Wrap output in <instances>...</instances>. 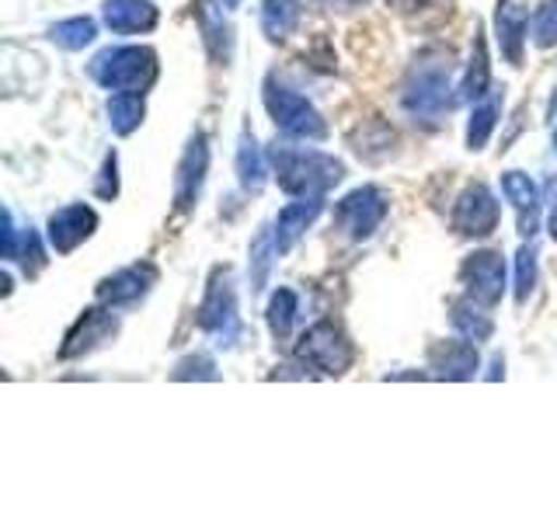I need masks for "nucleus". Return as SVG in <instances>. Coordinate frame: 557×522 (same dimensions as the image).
Instances as JSON below:
<instances>
[{"label": "nucleus", "mask_w": 557, "mask_h": 522, "mask_svg": "<svg viewBox=\"0 0 557 522\" xmlns=\"http://www.w3.org/2000/svg\"><path fill=\"white\" fill-rule=\"evenodd\" d=\"M449 52L443 49H429L414 60L411 74L405 80V95H400V104L414 122H425V126H435L453 104H457L460 95H453L449 87Z\"/></svg>", "instance_id": "obj_1"}, {"label": "nucleus", "mask_w": 557, "mask_h": 522, "mask_svg": "<svg viewBox=\"0 0 557 522\" xmlns=\"http://www.w3.org/2000/svg\"><path fill=\"white\" fill-rule=\"evenodd\" d=\"M269 164L278 178V188L289 191V196H324L338 182H342V161H335L331 153L310 150V147H272L269 150Z\"/></svg>", "instance_id": "obj_2"}, {"label": "nucleus", "mask_w": 557, "mask_h": 522, "mask_svg": "<svg viewBox=\"0 0 557 522\" xmlns=\"http://www.w3.org/2000/svg\"><path fill=\"white\" fill-rule=\"evenodd\" d=\"M95 84L104 91H139L157 80V52L147 46H109L87 63Z\"/></svg>", "instance_id": "obj_3"}, {"label": "nucleus", "mask_w": 557, "mask_h": 522, "mask_svg": "<svg viewBox=\"0 0 557 522\" xmlns=\"http://www.w3.org/2000/svg\"><path fill=\"white\" fill-rule=\"evenodd\" d=\"M199 327L213 338L216 348H234L240 338L237 293H234V278L226 269H216L213 278H209L206 300L199 307Z\"/></svg>", "instance_id": "obj_4"}, {"label": "nucleus", "mask_w": 557, "mask_h": 522, "mask_svg": "<svg viewBox=\"0 0 557 522\" xmlns=\"http://www.w3.org/2000/svg\"><path fill=\"white\" fill-rule=\"evenodd\" d=\"M265 109L275 122L278 133H286L293 139H324L327 136V122L321 119V112L313 109V104L304 98L289 91V87L275 84L272 77L265 80Z\"/></svg>", "instance_id": "obj_5"}, {"label": "nucleus", "mask_w": 557, "mask_h": 522, "mask_svg": "<svg viewBox=\"0 0 557 522\" xmlns=\"http://www.w3.org/2000/svg\"><path fill=\"white\" fill-rule=\"evenodd\" d=\"M296 359L313 365L324 376H342L348 365H352L356 352L352 341H348L342 331L331 321H318L313 327H307V335L296 341Z\"/></svg>", "instance_id": "obj_6"}, {"label": "nucleus", "mask_w": 557, "mask_h": 522, "mask_svg": "<svg viewBox=\"0 0 557 522\" xmlns=\"http://www.w3.org/2000/svg\"><path fill=\"white\" fill-rule=\"evenodd\" d=\"M387 220V196L373 185H362L338 202L335 223L338 231H345L352 240H366L380 231V223Z\"/></svg>", "instance_id": "obj_7"}, {"label": "nucleus", "mask_w": 557, "mask_h": 522, "mask_svg": "<svg viewBox=\"0 0 557 522\" xmlns=\"http://www.w3.org/2000/svg\"><path fill=\"white\" fill-rule=\"evenodd\" d=\"M498 226V202L484 185L463 188V196L457 199L453 209V231L463 237H487Z\"/></svg>", "instance_id": "obj_8"}, {"label": "nucleus", "mask_w": 557, "mask_h": 522, "mask_svg": "<svg viewBox=\"0 0 557 522\" xmlns=\"http://www.w3.org/2000/svg\"><path fill=\"white\" fill-rule=\"evenodd\" d=\"M460 278H463L467 293L474 296L478 303L495 307L502 300V293H505V261H502L498 251H478V254H470L463 261Z\"/></svg>", "instance_id": "obj_9"}, {"label": "nucleus", "mask_w": 557, "mask_h": 522, "mask_svg": "<svg viewBox=\"0 0 557 522\" xmlns=\"http://www.w3.org/2000/svg\"><path fill=\"white\" fill-rule=\"evenodd\" d=\"M206 167H209V147H206V136L196 133L182 153L178 174H174V206H178L182 213H188V209L196 206L202 182H206Z\"/></svg>", "instance_id": "obj_10"}, {"label": "nucleus", "mask_w": 557, "mask_h": 522, "mask_svg": "<svg viewBox=\"0 0 557 522\" xmlns=\"http://www.w3.org/2000/svg\"><path fill=\"white\" fill-rule=\"evenodd\" d=\"M95 226H98V213L91 206H84V202L66 206L60 213L49 216V244L57 248V254H70L77 244H84L95 234Z\"/></svg>", "instance_id": "obj_11"}, {"label": "nucleus", "mask_w": 557, "mask_h": 522, "mask_svg": "<svg viewBox=\"0 0 557 522\" xmlns=\"http://www.w3.org/2000/svg\"><path fill=\"white\" fill-rule=\"evenodd\" d=\"M530 32V8L527 0H498L495 8V35L502 46V57L512 66L522 63V46H527Z\"/></svg>", "instance_id": "obj_12"}, {"label": "nucleus", "mask_w": 557, "mask_h": 522, "mask_svg": "<svg viewBox=\"0 0 557 522\" xmlns=\"http://www.w3.org/2000/svg\"><path fill=\"white\" fill-rule=\"evenodd\" d=\"M153 283H157V269L150 261H144V265H129V269L104 278L98 286V300L104 307H129L136 300H144Z\"/></svg>", "instance_id": "obj_13"}, {"label": "nucleus", "mask_w": 557, "mask_h": 522, "mask_svg": "<svg viewBox=\"0 0 557 522\" xmlns=\"http://www.w3.org/2000/svg\"><path fill=\"white\" fill-rule=\"evenodd\" d=\"M119 331V321L112 318L109 310H87L84 318L70 327V335H66V341H63V348H60V356L63 359H77V356H84V352H91V348H98L101 341H112V335Z\"/></svg>", "instance_id": "obj_14"}, {"label": "nucleus", "mask_w": 557, "mask_h": 522, "mask_svg": "<svg viewBox=\"0 0 557 522\" xmlns=\"http://www.w3.org/2000/svg\"><path fill=\"white\" fill-rule=\"evenodd\" d=\"M324 209V196H300L296 202H289L283 213L275 220V244H278V254H286L296 240L307 234V226L321 216Z\"/></svg>", "instance_id": "obj_15"}, {"label": "nucleus", "mask_w": 557, "mask_h": 522, "mask_svg": "<svg viewBox=\"0 0 557 522\" xmlns=\"http://www.w3.org/2000/svg\"><path fill=\"white\" fill-rule=\"evenodd\" d=\"M429 365L435 370V376H443V380H474V373H478V348H474V341H470V338H463V341H440V345H432Z\"/></svg>", "instance_id": "obj_16"}, {"label": "nucleus", "mask_w": 557, "mask_h": 522, "mask_svg": "<svg viewBox=\"0 0 557 522\" xmlns=\"http://www.w3.org/2000/svg\"><path fill=\"white\" fill-rule=\"evenodd\" d=\"M196 22L202 32V42L209 49L213 63H231V52H234V28L226 25L223 8L216 0H196Z\"/></svg>", "instance_id": "obj_17"}, {"label": "nucleus", "mask_w": 557, "mask_h": 522, "mask_svg": "<svg viewBox=\"0 0 557 522\" xmlns=\"http://www.w3.org/2000/svg\"><path fill=\"white\" fill-rule=\"evenodd\" d=\"M104 25L115 35L150 32L157 25V8L150 0H104Z\"/></svg>", "instance_id": "obj_18"}, {"label": "nucleus", "mask_w": 557, "mask_h": 522, "mask_svg": "<svg viewBox=\"0 0 557 522\" xmlns=\"http://www.w3.org/2000/svg\"><path fill=\"white\" fill-rule=\"evenodd\" d=\"M237 178H240V188L244 191H258L265 188L269 182V164H265V153H261L258 139L244 129L240 139H237Z\"/></svg>", "instance_id": "obj_19"}, {"label": "nucleus", "mask_w": 557, "mask_h": 522, "mask_svg": "<svg viewBox=\"0 0 557 522\" xmlns=\"http://www.w3.org/2000/svg\"><path fill=\"white\" fill-rule=\"evenodd\" d=\"M304 4L300 0H261V32L269 35L272 42L293 35V28L300 25Z\"/></svg>", "instance_id": "obj_20"}, {"label": "nucleus", "mask_w": 557, "mask_h": 522, "mask_svg": "<svg viewBox=\"0 0 557 522\" xmlns=\"http://www.w3.org/2000/svg\"><path fill=\"white\" fill-rule=\"evenodd\" d=\"M484 303H478L474 296H467V300H457L453 303V313H449V321H453V327L460 331L463 338H470V341H487L492 338V331H495V324H492V318L481 310Z\"/></svg>", "instance_id": "obj_21"}, {"label": "nucleus", "mask_w": 557, "mask_h": 522, "mask_svg": "<svg viewBox=\"0 0 557 522\" xmlns=\"http://www.w3.org/2000/svg\"><path fill=\"white\" fill-rule=\"evenodd\" d=\"M144 122V95L139 91H115L109 98V126L119 136H129Z\"/></svg>", "instance_id": "obj_22"}, {"label": "nucleus", "mask_w": 557, "mask_h": 522, "mask_svg": "<svg viewBox=\"0 0 557 522\" xmlns=\"http://www.w3.org/2000/svg\"><path fill=\"white\" fill-rule=\"evenodd\" d=\"M487 84H492V70H487V49H484V39L478 35L474 39V52H470V66L463 74V84H460V101H478L487 95Z\"/></svg>", "instance_id": "obj_23"}, {"label": "nucleus", "mask_w": 557, "mask_h": 522, "mask_svg": "<svg viewBox=\"0 0 557 522\" xmlns=\"http://www.w3.org/2000/svg\"><path fill=\"white\" fill-rule=\"evenodd\" d=\"M95 35H98V25L91 22V17H66V22L49 28V39L57 46H63V49H70V52L91 46Z\"/></svg>", "instance_id": "obj_24"}, {"label": "nucleus", "mask_w": 557, "mask_h": 522, "mask_svg": "<svg viewBox=\"0 0 557 522\" xmlns=\"http://www.w3.org/2000/svg\"><path fill=\"white\" fill-rule=\"evenodd\" d=\"M498 126V98H484L474 115H470V126H467V147L470 150H484V144L492 139Z\"/></svg>", "instance_id": "obj_25"}, {"label": "nucleus", "mask_w": 557, "mask_h": 522, "mask_svg": "<svg viewBox=\"0 0 557 522\" xmlns=\"http://www.w3.org/2000/svg\"><path fill=\"white\" fill-rule=\"evenodd\" d=\"M502 191H505V199H509L519 209V213H527V209H540V191H536L530 174L505 171L502 174Z\"/></svg>", "instance_id": "obj_26"}, {"label": "nucleus", "mask_w": 557, "mask_h": 522, "mask_svg": "<svg viewBox=\"0 0 557 522\" xmlns=\"http://www.w3.org/2000/svg\"><path fill=\"white\" fill-rule=\"evenodd\" d=\"M272 254H278L275 234H258V240L251 244V289L261 293L269 283V269H272Z\"/></svg>", "instance_id": "obj_27"}, {"label": "nucleus", "mask_w": 557, "mask_h": 522, "mask_svg": "<svg viewBox=\"0 0 557 522\" xmlns=\"http://www.w3.org/2000/svg\"><path fill=\"white\" fill-rule=\"evenodd\" d=\"M296 293L293 289H275L272 293V300H269V327H272V335L275 338H286L289 335V327L296 321Z\"/></svg>", "instance_id": "obj_28"}, {"label": "nucleus", "mask_w": 557, "mask_h": 522, "mask_svg": "<svg viewBox=\"0 0 557 522\" xmlns=\"http://www.w3.org/2000/svg\"><path fill=\"white\" fill-rule=\"evenodd\" d=\"M533 286H536V248L533 244H522L516 254V300L527 303Z\"/></svg>", "instance_id": "obj_29"}, {"label": "nucleus", "mask_w": 557, "mask_h": 522, "mask_svg": "<svg viewBox=\"0 0 557 522\" xmlns=\"http://www.w3.org/2000/svg\"><path fill=\"white\" fill-rule=\"evenodd\" d=\"M533 42L540 49H550L557 42V0H547V4L533 14Z\"/></svg>", "instance_id": "obj_30"}, {"label": "nucleus", "mask_w": 557, "mask_h": 522, "mask_svg": "<svg viewBox=\"0 0 557 522\" xmlns=\"http://www.w3.org/2000/svg\"><path fill=\"white\" fill-rule=\"evenodd\" d=\"M95 191H98V199H115L119 196V161H115V153L104 157V164L98 171V182H95Z\"/></svg>", "instance_id": "obj_31"}, {"label": "nucleus", "mask_w": 557, "mask_h": 522, "mask_svg": "<svg viewBox=\"0 0 557 522\" xmlns=\"http://www.w3.org/2000/svg\"><path fill=\"white\" fill-rule=\"evenodd\" d=\"M174 380H216V365H213V359H206V356H191V359L178 362Z\"/></svg>", "instance_id": "obj_32"}, {"label": "nucleus", "mask_w": 557, "mask_h": 522, "mask_svg": "<svg viewBox=\"0 0 557 522\" xmlns=\"http://www.w3.org/2000/svg\"><path fill=\"white\" fill-rule=\"evenodd\" d=\"M22 254H25V258H22V261H25V272H28V261H32V272H39V269H42V261H46V258H42V251H39V237H35L32 231L22 234Z\"/></svg>", "instance_id": "obj_33"}, {"label": "nucleus", "mask_w": 557, "mask_h": 522, "mask_svg": "<svg viewBox=\"0 0 557 522\" xmlns=\"http://www.w3.org/2000/svg\"><path fill=\"white\" fill-rule=\"evenodd\" d=\"M313 4L331 8V11H352V8H359V4H362V0H313Z\"/></svg>", "instance_id": "obj_34"}, {"label": "nucleus", "mask_w": 557, "mask_h": 522, "mask_svg": "<svg viewBox=\"0 0 557 522\" xmlns=\"http://www.w3.org/2000/svg\"><path fill=\"white\" fill-rule=\"evenodd\" d=\"M550 237L557 240V202H554V209H550Z\"/></svg>", "instance_id": "obj_35"}, {"label": "nucleus", "mask_w": 557, "mask_h": 522, "mask_svg": "<svg viewBox=\"0 0 557 522\" xmlns=\"http://www.w3.org/2000/svg\"><path fill=\"white\" fill-rule=\"evenodd\" d=\"M223 4H226V8H237V4H240V0H223Z\"/></svg>", "instance_id": "obj_36"}, {"label": "nucleus", "mask_w": 557, "mask_h": 522, "mask_svg": "<svg viewBox=\"0 0 557 522\" xmlns=\"http://www.w3.org/2000/svg\"><path fill=\"white\" fill-rule=\"evenodd\" d=\"M554 150H557V129H554Z\"/></svg>", "instance_id": "obj_37"}]
</instances>
